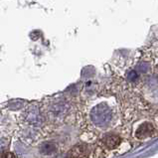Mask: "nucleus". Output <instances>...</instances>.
Instances as JSON below:
<instances>
[{
    "label": "nucleus",
    "instance_id": "3",
    "mask_svg": "<svg viewBox=\"0 0 158 158\" xmlns=\"http://www.w3.org/2000/svg\"><path fill=\"white\" fill-rule=\"evenodd\" d=\"M102 143L106 148L108 149H114L115 147H117L120 143V138L117 135L110 134L102 139Z\"/></svg>",
    "mask_w": 158,
    "mask_h": 158
},
{
    "label": "nucleus",
    "instance_id": "1",
    "mask_svg": "<svg viewBox=\"0 0 158 158\" xmlns=\"http://www.w3.org/2000/svg\"><path fill=\"white\" fill-rule=\"evenodd\" d=\"M89 154V149L85 144H78L75 145L70 151L71 158H88Z\"/></svg>",
    "mask_w": 158,
    "mask_h": 158
},
{
    "label": "nucleus",
    "instance_id": "4",
    "mask_svg": "<svg viewBox=\"0 0 158 158\" xmlns=\"http://www.w3.org/2000/svg\"><path fill=\"white\" fill-rule=\"evenodd\" d=\"M0 158H16L11 152H0Z\"/></svg>",
    "mask_w": 158,
    "mask_h": 158
},
{
    "label": "nucleus",
    "instance_id": "2",
    "mask_svg": "<svg viewBox=\"0 0 158 158\" xmlns=\"http://www.w3.org/2000/svg\"><path fill=\"white\" fill-rule=\"evenodd\" d=\"M153 132V125L149 123H145L142 125L139 126V128L136 131V137L139 139H144L151 136V134Z\"/></svg>",
    "mask_w": 158,
    "mask_h": 158
}]
</instances>
